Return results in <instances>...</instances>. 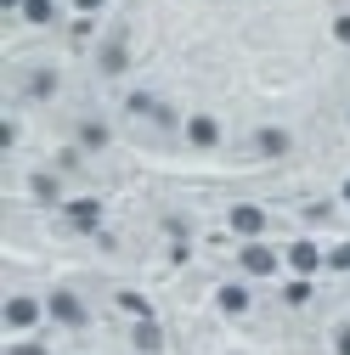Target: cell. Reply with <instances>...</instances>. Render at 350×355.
I'll list each match as a JSON object with an SVG mask.
<instances>
[{
	"mask_svg": "<svg viewBox=\"0 0 350 355\" xmlns=\"http://www.w3.org/2000/svg\"><path fill=\"white\" fill-rule=\"evenodd\" d=\"M46 327H51L46 322V293L12 288L6 304H0V333H6V338H34V333H46Z\"/></svg>",
	"mask_w": 350,
	"mask_h": 355,
	"instance_id": "6da1fadb",
	"label": "cell"
},
{
	"mask_svg": "<svg viewBox=\"0 0 350 355\" xmlns=\"http://www.w3.org/2000/svg\"><path fill=\"white\" fill-rule=\"evenodd\" d=\"M46 322L62 327V333H85V327H91V304H85L79 288L57 282V288H46Z\"/></svg>",
	"mask_w": 350,
	"mask_h": 355,
	"instance_id": "7a4b0ae2",
	"label": "cell"
},
{
	"mask_svg": "<svg viewBox=\"0 0 350 355\" xmlns=\"http://www.w3.org/2000/svg\"><path fill=\"white\" fill-rule=\"evenodd\" d=\"M288 271L283 265V248L272 237H260V243H238V277L243 282H277Z\"/></svg>",
	"mask_w": 350,
	"mask_h": 355,
	"instance_id": "3957f363",
	"label": "cell"
},
{
	"mask_svg": "<svg viewBox=\"0 0 350 355\" xmlns=\"http://www.w3.org/2000/svg\"><path fill=\"white\" fill-rule=\"evenodd\" d=\"M181 147H192V153H221V147H226V124H221V113L192 107V113L181 119Z\"/></svg>",
	"mask_w": 350,
	"mask_h": 355,
	"instance_id": "277c9868",
	"label": "cell"
},
{
	"mask_svg": "<svg viewBox=\"0 0 350 355\" xmlns=\"http://www.w3.org/2000/svg\"><path fill=\"white\" fill-rule=\"evenodd\" d=\"M249 153H254L260 164L294 158V130H288V124H254V130H249Z\"/></svg>",
	"mask_w": 350,
	"mask_h": 355,
	"instance_id": "5b68a950",
	"label": "cell"
},
{
	"mask_svg": "<svg viewBox=\"0 0 350 355\" xmlns=\"http://www.w3.org/2000/svg\"><path fill=\"white\" fill-rule=\"evenodd\" d=\"M226 232H232L238 243L272 237V209H266V203H232V209H226Z\"/></svg>",
	"mask_w": 350,
	"mask_h": 355,
	"instance_id": "8992f818",
	"label": "cell"
},
{
	"mask_svg": "<svg viewBox=\"0 0 350 355\" xmlns=\"http://www.w3.org/2000/svg\"><path fill=\"white\" fill-rule=\"evenodd\" d=\"M124 113L142 119V124H175V130H181V119H187V113H175L158 91H130V96H124Z\"/></svg>",
	"mask_w": 350,
	"mask_h": 355,
	"instance_id": "52a82bcc",
	"label": "cell"
},
{
	"mask_svg": "<svg viewBox=\"0 0 350 355\" xmlns=\"http://www.w3.org/2000/svg\"><path fill=\"white\" fill-rule=\"evenodd\" d=\"M17 96H23V102H57V96H62V68H51V62H34V68H23Z\"/></svg>",
	"mask_w": 350,
	"mask_h": 355,
	"instance_id": "ba28073f",
	"label": "cell"
},
{
	"mask_svg": "<svg viewBox=\"0 0 350 355\" xmlns=\"http://www.w3.org/2000/svg\"><path fill=\"white\" fill-rule=\"evenodd\" d=\"M283 265H288V277H317V271H328V248L317 237H294L283 248Z\"/></svg>",
	"mask_w": 350,
	"mask_h": 355,
	"instance_id": "9c48e42d",
	"label": "cell"
},
{
	"mask_svg": "<svg viewBox=\"0 0 350 355\" xmlns=\"http://www.w3.org/2000/svg\"><path fill=\"white\" fill-rule=\"evenodd\" d=\"M215 310H221L226 322H243L249 310H254V282H243V277L221 282V288H215Z\"/></svg>",
	"mask_w": 350,
	"mask_h": 355,
	"instance_id": "30bf717a",
	"label": "cell"
},
{
	"mask_svg": "<svg viewBox=\"0 0 350 355\" xmlns=\"http://www.w3.org/2000/svg\"><path fill=\"white\" fill-rule=\"evenodd\" d=\"M102 198H68L62 203V220H68V232H79V237H97L102 232Z\"/></svg>",
	"mask_w": 350,
	"mask_h": 355,
	"instance_id": "8fae6325",
	"label": "cell"
},
{
	"mask_svg": "<svg viewBox=\"0 0 350 355\" xmlns=\"http://www.w3.org/2000/svg\"><path fill=\"white\" fill-rule=\"evenodd\" d=\"M108 147H113V124L102 113H85L74 124V153H108Z\"/></svg>",
	"mask_w": 350,
	"mask_h": 355,
	"instance_id": "7c38bea8",
	"label": "cell"
},
{
	"mask_svg": "<svg viewBox=\"0 0 350 355\" xmlns=\"http://www.w3.org/2000/svg\"><path fill=\"white\" fill-rule=\"evenodd\" d=\"M28 198L46 203V209H62V203H68V187H62L57 169H34V175H28Z\"/></svg>",
	"mask_w": 350,
	"mask_h": 355,
	"instance_id": "4fadbf2b",
	"label": "cell"
},
{
	"mask_svg": "<svg viewBox=\"0 0 350 355\" xmlns=\"http://www.w3.org/2000/svg\"><path fill=\"white\" fill-rule=\"evenodd\" d=\"M124 68H130V40H124V34L102 40V46H97V73H102V79H119Z\"/></svg>",
	"mask_w": 350,
	"mask_h": 355,
	"instance_id": "5bb4252c",
	"label": "cell"
},
{
	"mask_svg": "<svg viewBox=\"0 0 350 355\" xmlns=\"http://www.w3.org/2000/svg\"><path fill=\"white\" fill-rule=\"evenodd\" d=\"M62 12H68V0H23V28H57L62 23Z\"/></svg>",
	"mask_w": 350,
	"mask_h": 355,
	"instance_id": "9a60e30c",
	"label": "cell"
},
{
	"mask_svg": "<svg viewBox=\"0 0 350 355\" xmlns=\"http://www.w3.org/2000/svg\"><path fill=\"white\" fill-rule=\"evenodd\" d=\"M130 349H136V355H164V327H158L153 316L130 322Z\"/></svg>",
	"mask_w": 350,
	"mask_h": 355,
	"instance_id": "2e32d148",
	"label": "cell"
},
{
	"mask_svg": "<svg viewBox=\"0 0 350 355\" xmlns=\"http://www.w3.org/2000/svg\"><path fill=\"white\" fill-rule=\"evenodd\" d=\"M311 293H317V277H288V282H283V304H288V310H305Z\"/></svg>",
	"mask_w": 350,
	"mask_h": 355,
	"instance_id": "e0dca14e",
	"label": "cell"
},
{
	"mask_svg": "<svg viewBox=\"0 0 350 355\" xmlns=\"http://www.w3.org/2000/svg\"><path fill=\"white\" fill-rule=\"evenodd\" d=\"M328 40H333L339 51H350V12H333L328 17Z\"/></svg>",
	"mask_w": 350,
	"mask_h": 355,
	"instance_id": "ac0fdd59",
	"label": "cell"
},
{
	"mask_svg": "<svg viewBox=\"0 0 350 355\" xmlns=\"http://www.w3.org/2000/svg\"><path fill=\"white\" fill-rule=\"evenodd\" d=\"M6 355H51V344L40 338V333L34 338H6Z\"/></svg>",
	"mask_w": 350,
	"mask_h": 355,
	"instance_id": "d6986e66",
	"label": "cell"
},
{
	"mask_svg": "<svg viewBox=\"0 0 350 355\" xmlns=\"http://www.w3.org/2000/svg\"><path fill=\"white\" fill-rule=\"evenodd\" d=\"M328 355H350V316L339 327H328Z\"/></svg>",
	"mask_w": 350,
	"mask_h": 355,
	"instance_id": "ffe728a7",
	"label": "cell"
},
{
	"mask_svg": "<svg viewBox=\"0 0 350 355\" xmlns=\"http://www.w3.org/2000/svg\"><path fill=\"white\" fill-rule=\"evenodd\" d=\"M17 136H23V124H17V113H6V124H0V153H12Z\"/></svg>",
	"mask_w": 350,
	"mask_h": 355,
	"instance_id": "44dd1931",
	"label": "cell"
},
{
	"mask_svg": "<svg viewBox=\"0 0 350 355\" xmlns=\"http://www.w3.org/2000/svg\"><path fill=\"white\" fill-rule=\"evenodd\" d=\"M68 12H74V17H102L108 0H68Z\"/></svg>",
	"mask_w": 350,
	"mask_h": 355,
	"instance_id": "7402d4cb",
	"label": "cell"
},
{
	"mask_svg": "<svg viewBox=\"0 0 350 355\" xmlns=\"http://www.w3.org/2000/svg\"><path fill=\"white\" fill-rule=\"evenodd\" d=\"M328 271H350V243H339V248L328 254Z\"/></svg>",
	"mask_w": 350,
	"mask_h": 355,
	"instance_id": "603a6c76",
	"label": "cell"
},
{
	"mask_svg": "<svg viewBox=\"0 0 350 355\" xmlns=\"http://www.w3.org/2000/svg\"><path fill=\"white\" fill-rule=\"evenodd\" d=\"M0 12H6V17L17 23V17H23V0H0Z\"/></svg>",
	"mask_w": 350,
	"mask_h": 355,
	"instance_id": "cb8c5ba5",
	"label": "cell"
},
{
	"mask_svg": "<svg viewBox=\"0 0 350 355\" xmlns=\"http://www.w3.org/2000/svg\"><path fill=\"white\" fill-rule=\"evenodd\" d=\"M344 130H350V107H344Z\"/></svg>",
	"mask_w": 350,
	"mask_h": 355,
	"instance_id": "d4e9b609",
	"label": "cell"
},
{
	"mask_svg": "<svg viewBox=\"0 0 350 355\" xmlns=\"http://www.w3.org/2000/svg\"><path fill=\"white\" fill-rule=\"evenodd\" d=\"M344 198H350V187H344Z\"/></svg>",
	"mask_w": 350,
	"mask_h": 355,
	"instance_id": "484cf974",
	"label": "cell"
}]
</instances>
